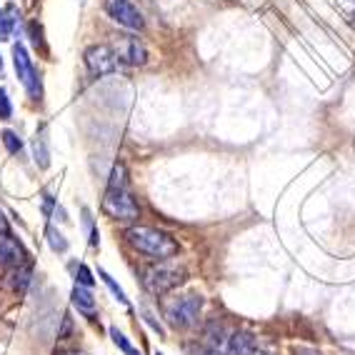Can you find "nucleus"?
<instances>
[{
	"label": "nucleus",
	"mask_w": 355,
	"mask_h": 355,
	"mask_svg": "<svg viewBox=\"0 0 355 355\" xmlns=\"http://www.w3.org/2000/svg\"><path fill=\"white\" fill-rule=\"evenodd\" d=\"M125 238L138 253H146L155 260H168L178 253V243L173 241L171 235L163 233V230L148 228V225H133V228H128Z\"/></svg>",
	"instance_id": "f257e3e1"
},
{
	"label": "nucleus",
	"mask_w": 355,
	"mask_h": 355,
	"mask_svg": "<svg viewBox=\"0 0 355 355\" xmlns=\"http://www.w3.org/2000/svg\"><path fill=\"white\" fill-rule=\"evenodd\" d=\"M185 280V270L180 266H173V263H158V266H150L146 270V278H143V286L153 295H163V293L173 291Z\"/></svg>",
	"instance_id": "f03ea898"
},
{
	"label": "nucleus",
	"mask_w": 355,
	"mask_h": 355,
	"mask_svg": "<svg viewBox=\"0 0 355 355\" xmlns=\"http://www.w3.org/2000/svg\"><path fill=\"white\" fill-rule=\"evenodd\" d=\"M203 308V298L200 295H183V298H175L173 303H168L165 308V318L173 328H191L198 320V313Z\"/></svg>",
	"instance_id": "7ed1b4c3"
},
{
	"label": "nucleus",
	"mask_w": 355,
	"mask_h": 355,
	"mask_svg": "<svg viewBox=\"0 0 355 355\" xmlns=\"http://www.w3.org/2000/svg\"><path fill=\"white\" fill-rule=\"evenodd\" d=\"M13 63H15V73H18L20 83L26 85L28 96L38 101V98L43 96V88H40L38 70H35V65H33L31 55H28L26 45H23V43H15L13 45Z\"/></svg>",
	"instance_id": "20e7f679"
},
{
	"label": "nucleus",
	"mask_w": 355,
	"mask_h": 355,
	"mask_svg": "<svg viewBox=\"0 0 355 355\" xmlns=\"http://www.w3.org/2000/svg\"><path fill=\"white\" fill-rule=\"evenodd\" d=\"M103 213L115 218V220H135L138 218V203L128 193V188H118V191L105 193V198H103Z\"/></svg>",
	"instance_id": "39448f33"
},
{
	"label": "nucleus",
	"mask_w": 355,
	"mask_h": 355,
	"mask_svg": "<svg viewBox=\"0 0 355 355\" xmlns=\"http://www.w3.org/2000/svg\"><path fill=\"white\" fill-rule=\"evenodd\" d=\"M85 65L93 76H110V73H118L123 70L121 58L115 55V51L110 45H93L85 51Z\"/></svg>",
	"instance_id": "423d86ee"
},
{
	"label": "nucleus",
	"mask_w": 355,
	"mask_h": 355,
	"mask_svg": "<svg viewBox=\"0 0 355 355\" xmlns=\"http://www.w3.org/2000/svg\"><path fill=\"white\" fill-rule=\"evenodd\" d=\"M105 13L128 31H143V15L130 0H105Z\"/></svg>",
	"instance_id": "0eeeda50"
},
{
	"label": "nucleus",
	"mask_w": 355,
	"mask_h": 355,
	"mask_svg": "<svg viewBox=\"0 0 355 355\" xmlns=\"http://www.w3.org/2000/svg\"><path fill=\"white\" fill-rule=\"evenodd\" d=\"M115 55L121 58L123 65H146L148 63V51L146 45L140 43L138 38H130V35H121L115 40Z\"/></svg>",
	"instance_id": "6e6552de"
},
{
	"label": "nucleus",
	"mask_w": 355,
	"mask_h": 355,
	"mask_svg": "<svg viewBox=\"0 0 355 355\" xmlns=\"http://www.w3.org/2000/svg\"><path fill=\"white\" fill-rule=\"evenodd\" d=\"M28 263L26 248L20 245L18 238L8 233H0V268H20Z\"/></svg>",
	"instance_id": "1a4fd4ad"
},
{
	"label": "nucleus",
	"mask_w": 355,
	"mask_h": 355,
	"mask_svg": "<svg viewBox=\"0 0 355 355\" xmlns=\"http://www.w3.org/2000/svg\"><path fill=\"white\" fill-rule=\"evenodd\" d=\"M73 305H76L80 313H93L96 311V298H93V293L88 291V288L83 286H76L73 288Z\"/></svg>",
	"instance_id": "9d476101"
},
{
	"label": "nucleus",
	"mask_w": 355,
	"mask_h": 355,
	"mask_svg": "<svg viewBox=\"0 0 355 355\" xmlns=\"http://www.w3.org/2000/svg\"><path fill=\"white\" fill-rule=\"evenodd\" d=\"M15 8H8V10H0V40H10L15 28Z\"/></svg>",
	"instance_id": "9b49d317"
},
{
	"label": "nucleus",
	"mask_w": 355,
	"mask_h": 355,
	"mask_svg": "<svg viewBox=\"0 0 355 355\" xmlns=\"http://www.w3.org/2000/svg\"><path fill=\"white\" fill-rule=\"evenodd\" d=\"M118 188H128V171H125V165H123V163L113 165L110 183H108V191H118Z\"/></svg>",
	"instance_id": "f8f14e48"
},
{
	"label": "nucleus",
	"mask_w": 355,
	"mask_h": 355,
	"mask_svg": "<svg viewBox=\"0 0 355 355\" xmlns=\"http://www.w3.org/2000/svg\"><path fill=\"white\" fill-rule=\"evenodd\" d=\"M110 338H113V343H115V345H118V348H121L125 355H140L138 350H135L133 345L128 343V338L123 336V333H121V330H118V328H110Z\"/></svg>",
	"instance_id": "ddd939ff"
},
{
	"label": "nucleus",
	"mask_w": 355,
	"mask_h": 355,
	"mask_svg": "<svg viewBox=\"0 0 355 355\" xmlns=\"http://www.w3.org/2000/svg\"><path fill=\"white\" fill-rule=\"evenodd\" d=\"M48 243H51V248L55 253H65V250H68V241H65L63 233H58L55 228H48Z\"/></svg>",
	"instance_id": "4468645a"
},
{
	"label": "nucleus",
	"mask_w": 355,
	"mask_h": 355,
	"mask_svg": "<svg viewBox=\"0 0 355 355\" xmlns=\"http://www.w3.org/2000/svg\"><path fill=\"white\" fill-rule=\"evenodd\" d=\"M98 275H101V278H103V283H105V286L110 288V293H113L115 298L121 300V303H128V298H125V293H123V288L118 286V283H115V280L110 278V275L105 273V270H98Z\"/></svg>",
	"instance_id": "2eb2a0df"
},
{
	"label": "nucleus",
	"mask_w": 355,
	"mask_h": 355,
	"mask_svg": "<svg viewBox=\"0 0 355 355\" xmlns=\"http://www.w3.org/2000/svg\"><path fill=\"white\" fill-rule=\"evenodd\" d=\"M3 143H6V148H8V153H20V148H23V143H20V138L13 133V130H3Z\"/></svg>",
	"instance_id": "dca6fc26"
},
{
	"label": "nucleus",
	"mask_w": 355,
	"mask_h": 355,
	"mask_svg": "<svg viewBox=\"0 0 355 355\" xmlns=\"http://www.w3.org/2000/svg\"><path fill=\"white\" fill-rule=\"evenodd\" d=\"M35 160L40 163V168H48V148H45V135L35 138Z\"/></svg>",
	"instance_id": "f3484780"
},
{
	"label": "nucleus",
	"mask_w": 355,
	"mask_h": 355,
	"mask_svg": "<svg viewBox=\"0 0 355 355\" xmlns=\"http://www.w3.org/2000/svg\"><path fill=\"white\" fill-rule=\"evenodd\" d=\"M76 280H78V286H83V288L93 286V273L88 270V266H78L76 268Z\"/></svg>",
	"instance_id": "a211bd4d"
},
{
	"label": "nucleus",
	"mask_w": 355,
	"mask_h": 355,
	"mask_svg": "<svg viewBox=\"0 0 355 355\" xmlns=\"http://www.w3.org/2000/svg\"><path fill=\"white\" fill-rule=\"evenodd\" d=\"M13 115V105H10V98L3 88H0V121H8Z\"/></svg>",
	"instance_id": "6ab92c4d"
},
{
	"label": "nucleus",
	"mask_w": 355,
	"mask_h": 355,
	"mask_svg": "<svg viewBox=\"0 0 355 355\" xmlns=\"http://www.w3.org/2000/svg\"><path fill=\"white\" fill-rule=\"evenodd\" d=\"M203 355H230L228 343H225V345H218V348H205Z\"/></svg>",
	"instance_id": "aec40b11"
},
{
	"label": "nucleus",
	"mask_w": 355,
	"mask_h": 355,
	"mask_svg": "<svg viewBox=\"0 0 355 355\" xmlns=\"http://www.w3.org/2000/svg\"><path fill=\"white\" fill-rule=\"evenodd\" d=\"M68 333H70V318L65 315V320H63V330L58 333V338H68Z\"/></svg>",
	"instance_id": "412c9836"
},
{
	"label": "nucleus",
	"mask_w": 355,
	"mask_h": 355,
	"mask_svg": "<svg viewBox=\"0 0 355 355\" xmlns=\"http://www.w3.org/2000/svg\"><path fill=\"white\" fill-rule=\"evenodd\" d=\"M58 355H88V353H83V350H60Z\"/></svg>",
	"instance_id": "4be33fe9"
},
{
	"label": "nucleus",
	"mask_w": 355,
	"mask_h": 355,
	"mask_svg": "<svg viewBox=\"0 0 355 355\" xmlns=\"http://www.w3.org/2000/svg\"><path fill=\"white\" fill-rule=\"evenodd\" d=\"M8 230V223H6V218H3V213H0V233H6Z\"/></svg>",
	"instance_id": "5701e85b"
},
{
	"label": "nucleus",
	"mask_w": 355,
	"mask_h": 355,
	"mask_svg": "<svg viewBox=\"0 0 355 355\" xmlns=\"http://www.w3.org/2000/svg\"><path fill=\"white\" fill-rule=\"evenodd\" d=\"M245 355H270V353H266V350H248Z\"/></svg>",
	"instance_id": "b1692460"
},
{
	"label": "nucleus",
	"mask_w": 355,
	"mask_h": 355,
	"mask_svg": "<svg viewBox=\"0 0 355 355\" xmlns=\"http://www.w3.org/2000/svg\"><path fill=\"white\" fill-rule=\"evenodd\" d=\"M0 70H3V58H0Z\"/></svg>",
	"instance_id": "393cba45"
},
{
	"label": "nucleus",
	"mask_w": 355,
	"mask_h": 355,
	"mask_svg": "<svg viewBox=\"0 0 355 355\" xmlns=\"http://www.w3.org/2000/svg\"><path fill=\"white\" fill-rule=\"evenodd\" d=\"M353 23H355V13H353Z\"/></svg>",
	"instance_id": "a878e982"
},
{
	"label": "nucleus",
	"mask_w": 355,
	"mask_h": 355,
	"mask_svg": "<svg viewBox=\"0 0 355 355\" xmlns=\"http://www.w3.org/2000/svg\"><path fill=\"white\" fill-rule=\"evenodd\" d=\"M155 355H163V353H155Z\"/></svg>",
	"instance_id": "bb28decb"
}]
</instances>
